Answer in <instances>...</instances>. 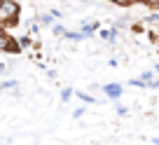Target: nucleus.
<instances>
[{
	"instance_id": "7",
	"label": "nucleus",
	"mask_w": 159,
	"mask_h": 145,
	"mask_svg": "<svg viewBox=\"0 0 159 145\" xmlns=\"http://www.w3.org/2000/svg\"><path fill=\"white\" fill-rule=\"evenodd\" d=\"M73 96H75V89H73V87H63V89H61V101H63V103H66V101H70Z\"/></svg>"
},
{
	"instance_id": "19",
	"label": "nucleus",
	"mask_w": 159,
	"mask_h": 145,
	"mask_svg": "<svg viewBox=\"0 0 159 145\" xmlns=\"http://www.w3.org/2000/svg\"><path fill=\"white\" fill-rule=\"evenodd\" d=\"M38 30H40V26H38V24H33V21H30V33H38Z\"/></svg>"
},
{
	"instance_id": "16",
	"label": "nucleus",
	"mask_w": 159,
	"mask_h": 145,
	"mask_svg": "<svg viewBox=\"0 0 159 145\" xmlns=\"http://www.w3.org/2000/svg\"><path fill=\"white\" fill-rule=\"evenodd\" d=\"M126 112H129V110H126L124 105H117V115H122V117H124V115H126Z\"/></svg>"
},
{
	"instance_id": "13",
	"label": "nucleus",
	"mask_w": 159,
	"mask_h": 145,
	"mask_svg": "<svg viewBox=\"0 0 159 145\" xmlns=\"http://www.w3.org/2000/svg\"><path fill=\"white\" fill-rule=\"evenodd\" d=\"M154 21H159V12H154V14H150L148 19H145V24H154Z\"/></svg>"
},
{
	"instance_id": "22",
	"label": "nucleus",
	"mask_w": 159,
	"mask_h": 145,
	"mask_svg": "<svg viewBox=\"0 0 159 145\" xmlns=\"http://www.w3.org/2000/svg\"><path fill=\"white\" fill-rule=\"evenodd\" d=\"M154 73H159V63H157V66H154Z\"/></svg>"
},
{
	"instance_id": "5",
	"label": "nucleus",
	"mask_w": 159,
	"mask_h": 145,
	"mask_svg": "<svg viewBox=\"0 0 159 145\" xmlns=\"http://www.w3.org/2000/svg\"><path fill=\"white\" fill-rule=\"evenodd\" d=\"M75 96H77L82 103H89V105H91V103H103V98L98 101V98H94L91 94H87V91H75Z\"/></svg>"
},
{
	"instance_id": "21",
	"label": "nucleus",
	"mask_w": 159,
	"mask_h": 145,
	"mask_svg": "<svg viewBox=\"0 0 159 145\" xmlns=\"http://www.w3.org/2000/svg\"><path fill=\"white\" fill-rule=\"evenodd\" d=\"M152 143H154V145H159V136H157V138H152Z\"/></svg>"
},
{
	"instance_id": "23",
	"label": "nucleus",
	"mask_w": 159,
	"mask_h": 145,
	"mask_svg": "<svg viewBox=\"0 0 159 145\" xmlns=\"http://www.w3.org/2000/svg\"><path fill=\"white\" fill-rule=\"evenodd\" d=\"M0 5H2V0H0Z\"/></svg>"
},
{
	"instance_id": "1",
	"label": "nucleus",
	"mask_w": 159,
	"mask_h": 145,
	"mask_svg": "<svg viewBox=\"0 0 159 145\" xmlns=\"http://www.w3.org/2000/svg\"><path fill=\"white\" fill-rule=\"evenodd\" d=\"M19 14H21V5L16 0H2V5H0V24L2 26H7V28L19 26Z\"/></svg>"
},
{
	"instance_id": "20",
	"label": "nucleus",
	"mask_w": 159,
	"mask_h": 145,
	"mask_svg": "<svg viewBox=\"0 0 159 145\" xmlns=\"http://www.w3.org/2000/svg\"><path fill=\"white\" fill-rule=\"evenodd\" d=\"M0 73H5V63L2 61H0Z\"/></svg>"
},
{
	"instance_id": "17",
	"label": "nucleus",
	"mask_w": 159,
	"mask_h": 145,
	"mask_svg": "<svg viewBox=\"0 0 159 145\" xmlns=\"http://www.w3.org/2000/svg\"><path fill=\"white\" fill-rule=\"evenodd\" d=\"M131 30H134V33H143V26H140V24H134V26H131Z\"/></svg>"
},
{
	"instance_id": "10",
	"label": "nucleus",
	"mask_w": 159,
	"mask_h": 145,
	"mask_svg": "<svg viewBox=\"0 0 159 145\" xmlns=\"http://www.w3.org/2000/svg\"><path fill=\"white\" fill-rule=\"evenodd\" d=\"M54 16H52V14H40V24H42V26H52V24H54Z\"/></svg>"
},
{
	"instance_id": "8",
	"label": "nucleus",
	"mask_w": 159,
	"mask_h": 145,
	"mask_svg": "<svg viewBox=\"0 0 159 145\" xmlns=\"http://www.w3.org/2000/svg\"><path fill=\"white\" fill-rule=\"evenodd\" d=\"M16 84H19L16 80H2V82H0V91H7V89H16Z\"/></svg>"
},
{
	"instance_id": "9",
	"label": "nucleus",
	"mask_w": 159,
	"mask_h": 145,
	"mask_svg": "<svg viewBox=\"0 0 159 145\" xmlns=\"http://www.w3.org/2000/svg\"><path fill=\"white\" fill-rule=\"evenodd\" d=\"M66 30H68V28H66L63 24H52V33H54V35H61V38H63Z\"/></svg>"
},
{
	"instance_id": "2",
	"label": "nucleus",
	"mask_w": 159,
	"mask_h": 145,
	"mask_svg": "<svg viewBox=\"0 0 159 145\" xmlns=\"http://www.w3.org/2000/svg\"><path fill=\"white\" fill-rule=\"evenodd\" d=\"M101 91H103L108 98H122V94H124V87L119 84V82H108V84L101 87Z\"/></svg>"
},
{
	"instance_id": "15",
	"label": "nucleus",
	"mask_w": 159,
	"mask_h": 145,
	"mask_svg": "<svg viewBox=\"0 0 159 145\" xmlns=\"http://www.w3.org/2000/svg\"><path fill=\"white\" fill-rule=\"evenodd\" d=\"M2 38H7V26L0 24V40H2Z\"/></svg>"
},
{
	"instance_id": "24",
	"label": "nucleus",
	"mask_w": 159,
	"mask_h": 145,
	"mask_svg": "<svg viewBox=\"0 0 159 145\" xmlns=\"http://www.w3.org/2000/svg\"><path fill=\"white\" fill-rule=\"evenodd\" d=\"M157 2H159V0H157Z\"/></svg>"
},
{
	"instance_id": "18",
	"label": "nucleus",
	"mask_w": 159,
	"mask_h": 145,
	"mask_svg": "<svg viewBox=\"0 0 159 145\" xmlns=\"http://www.w3.org/2000/svg\"><path fill=\"white\" fill-rule=\"evenodd\" d=\"M49 14H52V16H54V19H61V16H63V14H61V10H52V12H49Z\"/></svg>"
},
{
	"instance_id": "12",
	"label": "nucleus",
	"mask_w": 159,
	"mask_h": 145,
	"mask_svg": "<svg viewBox=\"0 0 159 145\" xmlns=\"http://www.w3.org/2000/svg\"><path fill=\"white\" fill-rule=\"evenodd\" d=\"M129 87H148V84H145V80H140V77L138 80L134 77V80H129Z\"/></svg>"
},
{
	"instance_id": "3",
	"label": "nucleus",
	"mask_w": 159,
	"mask_h": 145,
	"mask_svg": "<svg viewBox=\"0 0 159 145\" xmlns=\"http://www.w3.org/2000/svg\"><path fill=\"white\" fill-rule=\"evenodd\" d=\"M0 52H7V54H19L21 47H19V40H14V38H2L0 40Z\"/></svg>"
},
{
	"instance_id": "11",
	"label": "nucleus",
	"mask_w": 159,
	"mask_h": 145,
	"mask_svg": "<svg viewBox=\"0 0 159 145\" xmlns=\"http://www.w3.org/2000/svg\"><path fill=\"white\" fill-rule=\"evenodd\" d=\"M140 80H145V84H148L150 80H154V70H145L143 75H140Z\"/></svg>"
},
{
	"instance_id": "6",
	"label": "nucleus",
	"mask_w": 159,
	"mask_h": 145,
	"mask_svg": "<svg viewBox=\"0 0 159 145\" xmlns=\"http://www.w3.org/2000/svg\"><path fill=\"white\" fill-rule=\"evenodd\" d=\"M33 38H30V35H21V38H19V47H21V49H28V47H33Z\"/></svg>"
},
{
	"instance_id": "4",
	"label": "nucleus",
	"mask_w": 159,
	"mask_h": 145,
	"mask_svg": "<svg viewBox=\"0 0 159 145\" xmlns=\"http://www.w3.org/2000/svg\"><path fill=\"white\" fill-rule=\"evenodd\" d=\"M98 35L103 38L105 42H117V28H103V30H98Z\"/></svg>"
},
{
	"instance_id": "14",
	"label": "nucleus",
	"mask_w": 159,
	"mask_h": 145,
	"mask_svg": "<svg viewBox=\"0 0 159 145\" xmlns=\"http://www.w3.org/2000/svg\"><path fill=\"white\" fill-rule=\"evenodd\" d=\"M73 117H75V120H80V117H84V108H77V110H73Z\"/></svg>"
}]
</instances>
